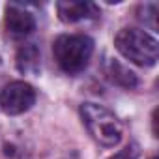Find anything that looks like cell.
<instances>
[{
    "label": "cell",
    "instance_id": "cell-1",
    "mask_svg": "<svg viewBox=\"0 0 159 159\" xmlns=\"http://www.w3.org/2000/svg\"><path fill=\"white\" fill-rule=\"evenodd\" d=\"M94 52V41L92 38L84 34H64L58 36L52 43V54L56 64L60 66L62 71L75 75L81 73Z\"/></svg>",
    "mask_w": 159,
    "mask_h": 159
},
{
    "label": "cell",
    "instance_id": "cell-2",
    "mask_svg": "<svg viewBox=\"0 0 159 159\" xmlns=\"http://www.w3.org/2000/svg\"><path fill=\"white\" fill-rule=\"evenodd\" d=\"M114 45L124 58H127L129 62L142 66V67L153 66L157 62V56H159L157 39L153 36L146 34L144 30H139V28L120 30L114 38Z\"/></svg>",
    "mask_w": 159,
    "mask_h": 159
},
{
    "label": "cell",
    "instance_id": "cell-3",
    "mask_svg": "<svg viewBox=\"0 0 159 159\" xmlns=\"http://www.w3.org/2000/svg\"><path fill=\"white\" fill-rule=\"evenodd\" d=\"M81 120L86 125L88 133L99 144L112 148L122 140V124L120 120L105 107L98 103H83L81 105Z\"/></svg>",
    "mask_w": 159,
    "mask_h": 159
},
{
    "label": "cell",
    "instance_id": "cell-4",
    "mask_svg": "<svg viewBox=\"0 0 159 159\" xmlns=\"http://www.w3.org/2000/svg\"><path fill=\"white\" fill-rule=\"evenodd\" d=\"M36 103V90L25 81H13L4 86L0 96V105L6 114H23Z\"/></svg>",
    "mask_w": 159,
    "mask_h": 159
},
{
    "label": "cell",
    "instance_id": "cell-5",
    "mask_svg": "<svg viewBox=\"0 0 159 159\" xmlns=\"http://www.w3.org/2000/svg\"><path fill=\"white\" fill-rule=\"evenodd\" d=\"M6 30L15 36V38H25L36 28V19L34 15L25 10L19 4H8L6 6V17H4Z\"/></svg>",
    "mask_w": 159,
    "mask_h": 159
},
{
    "label": "cell",
    "instance_id": "cell-6",
    "mask_svg": "<svg viewBox=\"0 0 159 159\" xmlns=\"http://www.w3.org/2000/svg\"><path fill=\"white\" fill-rule=\"evenodd\" d=\"M58 17L64 23H77L83 19H92L99 15V10L92 2H73V0H66V2L56 4Z\"/></svg>",
    "mask_w": 159,
    "mask_h": 159
},
{
    "label": "cell",
    "instance_id": "cell-7",
    "mask_svg": "<svg viewBox=\"0 0 159 159\" xmlns=\"http://www.w3.org/2000/svg\"><path fill=\"white\" fill-rule=\"evenodd\" d=\"M105 75H107V79H109L111 83H114V84H118V86H122V88L131 90V88H137V86H139L137 75H135L129 67H125L124 64H120L118 60H109V62H107V66H105Z\"/></svg>",
    "mask_w": 159,
    "mask_h": 159
},
{
    "label": "cell",
    "instance_id": "cell-8",
    "mask_svg": "<svg viewBox=\"0 0 159 159\" xmlns=\"http://www.w3.org/2000/svg\"><path fill=\"white\" fill-rule=\"evenodd\" d=\"M15 64H17V69L23 75H36L39 71V49L34 43L23 45L17 51Z\"/></svg>",
    "mask_w": 159,
    "mask_h": 159
},
{
    "label": "cell",
    "instance_id": "cell-9",
    "mask_svg": "<svg viewBox=\"0 0 159 159\" xmlns=\"http://www.w3.org/2000/svg\"><path fill=\"white\" fill-rule=\"evenodd\" d=\"M109 159H137V153H135L131 148H125V150H122V152L114 153V155H112V157H109Z\"/></svg>",
    "mask_w": 159,
    "mask_h": 159
},
{
    "label": "cell",
    "instance_id": "cell-10",
    "mask_svg": "<svg viewBox=\"0 0 159 159\" xmlns=\"http://www.w3.org/2000/svg\"><path fill=\"white\" fill-rule=\"evenodd\" d=\"M153 159H155V157H153Z\"/></svg>",
    "mask_w": 159,
    "mask_h": 159
}]
</instances>
